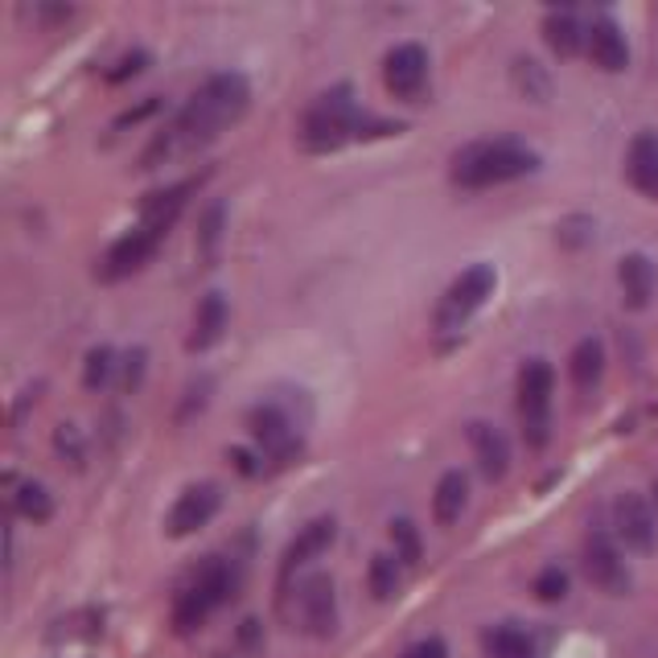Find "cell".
Returning <instances> with one entry per match:
<instances>
[{"label": "cell", "mask_w": 658, "mask_h": 658, "mask_svg": "<svg viewBox=\"0 0 658 658\" xmlns=\"http://www.w3.org/2000/svg\"><path fill=\"white\" fill-rule=\"evenodd\" d=\"M247 103H252V86H247V79H243L239 70L210 74L186 100V107L177 112V119L149 145V152L140 157V170H152L161 157H173V152L210 145V140L219 132H227L235 119H243Z\"/></svg>", "instance_id": "6da1fadb"}, {"label": "cell", "mask_w": 658, "mask_h": 658, "mask_svg": "<svg viewBox=\"0 0 658 658\" xmlns=\"http://www.w3.org/2000/svg\"><path fill=\"white\" fill-rule=\"evenodd\" d=\"M388 132H400V124L362 116L350 83H338L330 86L325 95H318L301 119V145L309 152H334L346 140H367V136H388Z\"/></svg>", "instance_id": "7a4b0ae2"}, {"label": "cell", "mask_w": 658, "mask_h": 658, "mask_svg": "<svg viewBox=\"0 0 658 658\" xmlns=\"http://www.w3.org/2000/svg\"><path fill=\"white\" fill-rule=\"evenodd\" d=\"M535 170H540V152L527 149L523 140H510V136L465 145V149L453 157V182L465 189L503 186V182L527 177V173H535Z\"/></svg>", "instance_id": "3957f363"}, {"label": "cell", "mask_w": 658, "mask_h": 658, "mask_svg": "<svg viewBox=\"0 0 658 658\" xmlns=\"http://www.w3.org/2000/svg\"><path fill=\"white\" fill-rule=\"evenodd\" d=\"M231 592H235V576L227 568V559L219 556L203 559V564L189 573L186 585L177 589V597H173V625H177L182 634L198 630Z\"/></svg>", "instance_id": "277c9868"}, {"label": "cell", "mask_w": 658, "mask_h": 658, "mask_svg": "<svg viewBox=\"0 0 658 658\" xmlns=\"http://www.w3.org/2000/svg\"><path fill=\"white\" fill-rule=\"evenodd\" d=\"M288 622L297 625L309 638H330L338 630V592H334V580L325 573H313L297 580L292 589V601H285Z\"/></svg>", "instance_id": "5b68a950"}, {"label": "cell", "mask_w": 658, "mask_h": 658, "mask_svg": "<svg viewBox=\"0 0 658 658\" xmlns=\"http://www.w3.org/2000/svg\"><path fill=\"white\" fill-rule=\"evenodd\" d=\"M494 285H498V272L489 268V264H473V268H465L453 285L445 288L437 313H432V325H437L440 334L461 330V325H465V321L486 304V297L494 292Z\"/></svg>", "instance_id": "8992f818"}, {"label": "cell", "mask_w": 658, "mask_h": 658, "mask_svg": "<svg viewBox=\"0 0 658 658\" xmlns=\"http://www.w3.org/2000/svg\"><path fill=\"white\" fill-rule=\"evenodd\" d=\"M552 388H556V374L552 367L535 358L519 371V416H523V437L531 449L547 445V428H552Z\"/></svg>", "instance_id": "52a82bcc"}, {"label": "cell", "mask_w": 658, "mask_h": 658, "mask_svg": "<svg viewBox=\"0 0 658 658\" xmlns=\"http://www.w3.org/2000/svg\"><path fill=\"white\" fill-rule=\"evenodd\" d=\"M247 428L259 440V449L272 457V465H288L292 457L301 453V428H297L292 412L276 395H268L264 404H255L247 412Z\"/></svg>", "instance_id": "ba28073f"}, {"label": "cell", "mask_w": 658, "mask_h": 658, "mask_svg": "<svg viewBox=\"0 0 658 658\" xmlns=\"http://www.w3.org/2000/svg\"><path fill=\"white\" fill-rule=\"evenodd\" d=\"M613 531H617V540L625 547H634V552H655L658 543V519H655V507L634 494V489H625L622 498L613 503Z\"/></svg>", "instance_id": "9c48e42d"}, {"label": "cell", "mask_w": 658, "mask_h": 658, "mask_svg": "<svg viewBox=\"0 0 658 658\" xmlns=\"http://www.w3.org/2000/svg\"><path fill=\"white\" fill-rule=\"evenodd\" d=\"M585 576L609 597H625L630 592V568H625L622 552L613 547L605 531H592L585 540Z\"/></svg>", "instance_id": "30bf717a"}, {"label": "cell", "mask_w": 658, "mask_h": 658, "mask_svg": "<svg viewBox=\"0 0 658 658\" xmlns=\"http://www.w3.org/2000/svg\"><path fill=\"white\" fill-rule=\"evenodd\" d=\"M157 243H161V239L149 235L145 227H132L128 235L116 239V243L107 247V255H103L100 268H95V276H100L103 285H116V280H124V276H132V272H140L152 259Z\"/></svg>", "instance_id": "8fae6325"}, {"label": "cell", "mask_w": 658, "mask_h": 658, "mask_svg": "<svg viewBox=\"0 0 658 658\" xmlns=\"http://www.w3.org/2000/svg\"><path fill=\"white\" fill-rule=\"evenodd\" d=\"M383 79L388 91L400 100H420L424 83H428V54L416 42H400L395 50L383 58Z\"/></svg>", "instance_id": "7c38bea8"}, {"label": "cell", "mask_w": 658, "mask_h": 658, "mask_svg": "<svg viewBox=\"0 0 658 658\" xmlns=\"http://www.w3.org/2000/svg\"><path fill=\"white\" fill-rule=\"evenodd\" d=\"M203 186V177H186V182H177V186H165V189H152L149 198L140 203V222L136 227H145L149 235L165 239L170 235V227L177 222V215L186 210L189 194Z\"/></svg>", "instance_id": "4fadbf2b"}, {"label": "cell", "mask_w": 658, "mask_h": 658, "mask_svg": "<svg viewBox=\"0 0 658 658\" xmlns=\"http://www.w3.org/2000/svg\"><path fill=\"white\" fill-rule=\"evenodd\" d=\"M219 503H222L219 486H210V482H203V486H189L186 494L173 503L165 531H170L173 540H186V535H194L198 527H206L210 519H215Z\"/></svg>", "instance_id": "5bb4252c"}, {"label": "cell", "mask_w": 658, "mask_h": 658, "mask_svg": "<svg viewBox=\"0 0 658 658\" xmlns=\"http://www.w3.org/2000/svg\"><path fill=\"white\" fill-rule=\"evenodd\" d=\"M465 437H470V449H473V457H477V470L486 473L489 482H503L507 470H510L507 437L486 420H473L470 428H465Z\"/></svg>", "instance_id": "9a60e30c"}, {"label": "cell", "mask_w": 658, "mask_h": 658, "mask_svg": "<svg viewBox=\"0 0 658 658\" xmlns=\"http://www.w3.org/2000/svg\"><path fill=\"white\" fill-rule=\"evenodd\" d=\"M589 54H592V62H597L601 70H609V74L625 70V62H630V46H625V34L617 30V21H613V18L592 21Z\"/></svg>", "instance_id": "2e32d148"}, {"label": "cell", "mask_w": 658, "mask_h": 658, "mask_svg": "<svg viewBox=\"0 0 658 658\" xmlns=\"http://www.w3.org/2000/svg\"><path fill=\"white\" fill-rule=\"evenodd\" d=\"M334 535H338V527H334V519H313L309 527H301V535L288 543L285 547V564H280V573L292 576L301 564H309V559H318L330 543H334Z\"/></svg>", "instance_id": "e0dca14e"}, {"label": "cell", "mask_w": 658, "mask_h": 658, "mask_svg": "<svg viewBox=\"0 0 658 658\" xmlns=\"http://www.w3.org/2000/svg\"><path fill=\"white\" fill-rule=\"evenodd\" d=\"M617 280H622L625 304H630V309H646L658 288V272L642 252H630L622 259V268H617Z\"/></svg>", "instance_id": "ac0fdd59"}, {"label": "cell", "mask_w": 658, "mask_h": 658, "mask_svg": "<svg viewBox=\"0 0 658 658\" xmlns=\"http://www.w3.org/2000/svg\"><path fill=\"white\" fill-rule=\"evenodd\" d=\"M222 330H227V301H222V292H206L203 301H198V313H194V330H189V350H210L215 342L222 338Z\"/></svg>", "instance_id": "d6986e66"}, {"label": "cell", "mask_w": 658, "mask_h": 658, "mask_svg": "<svg viewBox=\"0 0 658 658\" xmlns=\"http://www.w3.org/2000/svg\"><path fill=\"white\" fill-rule=\"evenodd\" d=\"M625 170H630V182H634L642 194L658 198V136L642 132L638 140L630 145V161H625Z\"/></svg>", "instance_id": "ffe728a7"}, {"label": "cell", "mask_w": 658, "mask_h": 658, "mask_svg": "<svg viewBox=\"0 0 658 658\" xmlns=\"http://www.w3.org/2000/svg\"><path fill=\"white\" fill-rule=\"evenodd\" d=\"M465 503H470V482H465L461 470H449L437 482V494H432V519H437L440 527H453L457 519H461Z\"/></svg>", "instance_id": "44dd1931"}, {"label": "cell", "mask_w": 658, "mask_h": 658, "mask_svg": "<svg viewBox=\"0 0 658 658\" xmlns=\"http://www.w3.org/2000/svg\"><path fill=\"white\" fill-rule=\"evenodd\" d=\"M543 37H547V46H552L559 58H573V54L585 46V30H580L573 9H552L547 21H543Z\"/></svg>", "instance_id": "7402d4cb"}, {"label": "cell", "mask_w": 658, "mask_h": 658, "mask_svg": "<svg viewBox=\"0 0 658 658\" xmlns=\"http://www.w3.org/2000/svg\"><path fill=\"white\" fill-rule=\"evenodd\" d=\"M601 371H605V346H601L597 338L576 342L573 358H568V374H573L576 388L592 391L597 388V379H601Z\"/></svg>", "instance_id": "603a6c76"}, {"label": "cell", "mask_w": 658, "mask_h": 658, "mask_svg": "<svg viewBox=\"0 0 658 658\" xmlns=\"http://www.w3.org/2000/svg\"><path fill=\"white\" fill-rule=\"evenodd\" d=\"M482 646H486V658H535V642L519 625H494L486 630Z\"/></svg>", "instance_id": "cb8c5ba5"}, {"label": "cell", "mask_w": 658, "mask_h": 658, "mask_svg": "<svg viewBox=\"0 0 658 658\" xmlns=\"http://www.w3.org/2000/svg\"><path fill=\"white\" fill-rule=\"evenodd\" d=\"M222 219H227V206L215 198L203 210V222H198V255H203V264H215V252H219L222 239Z\"/></svg>", "instance_id": "d4e9b609"}, {"label": "cell", "mask_w": 658, "mask_h": 658, "mask_svg": "<svg viewBox=\"0 0 658 658\" xmlns=\"http://www.w3.org/2000/svg\"><path fill=\"white\" fill-rule=\"evenodd\" d=\"M515 86L535 103H543L552 95V79H547V70L535 58H515Z\"/></svg>", "instance_id": "484cf974"}, {"label": "cell", "mask_w": 658, "mask_h": 658, "mask_svg": "<svg viewBox=\"0 0 658 658\" xmlns=\"http://www.w3.org/2000/svg\"><path fill=\"white\" fill-rule=\"evenodd\" d=\"M13 507H18V515H25L30 523H46L54 515L50 494H46V486H37V482H21L18 494H13Z\"/></svg>", "instance_id": "4316f807"}, {"label": "cell", "mask_w": 658, "mask_h": 658, "mask_svg": "<svg viewBox=\"0 0 658 658\" xmlns=\"http://www.w3.org/2000/svg\"><path fill=\"white\" fill-rule=\"evenodd\" d=\"M367 585H371V592L379 601L395 597V589H400V564H395V556H374L371 573H367Z\"/></svg>", "instance_id": "83f0119b"}, {"label": "cell", "mask_w": 658, "mask_h": 658, "mask_svg": "<svg viewBox=\"0 0 658 658\" xmlns=\"http://www.w3.org/2000/svg\"><path fill=\"white\" fill-rule=\"evenodd\" d=\"M112 367H116V355H112V346H95V350L86 355V367H83L86 391H100L103 383L112 379Z\"/></svg>", "instance_id": "f1b7e54d"}, {"label": "cell", "mask_w": 658, "mask_h": 658, "mask_svg": "<svg viewBox=\"0 0 658 658\" xmlns=\"http://www.w3.org/2000/svg\"><path fill=\"white\" fill-rule=\"evenodd\" d=\"M391 540H395V559H404V564L420 559V535H416V527L407 523V519L391 523Z\"/></svg>", "instance_id": "f546056e"}, {"label": "cell", "mask_w": 658, "mask_h": 658, "mask_svg": "<svg viewBox=\"0 0 658 658\" xmlns=\"http://www.w3.org/2000/svg\"><path fill=\"white\" fill-rule=\"evenodd\" d=\"M564 592H568V576H564V568H543L540 576H535V597L540 601H564Z\"/></svg>", "instance_id": "4dcf8cb0"}, {"label": "cell", "mask_w": 658, "mask_h": 658, "mask_svg": "<svg viewBox=\"0 0 658 658\" xmlns=\"http://www.w3.org/2000/svg\"><path fill=\"white\" fill-rule=\"evenodd\" d=\"M54 445H58V453L67 457L70 465H74V470H79V465H83V437H79V428H74V424H58V432H54Z\"/></svg>", "instance_id": "1f68e13d"}, {"label": "cell", "mask_w": 658, "mask_h": 658, "mask_svg": "<svg viewBox=\"0 0 658 658\" xmlns=\"http://www.w3.org/2000/svg\"><path fill=\"white\" fill-rule=\"evenodd\" d=\"M556 239L564 243V247H585L592 239V219H585V215H573V219H564L556 227Z\"/></svg>", "instance_id": "d6a6232c"}, {"label": "cell", "mask_w": 658, "mask_h": 658, "mask_svg": "<svg viewBox=\"0 0 658 658\" xmlns=\"http://www.w3.org/2000/svg\"><path fill=\"white\" fill-rule=\"evenodd\" d=\"M145 62H149V54H145V50L124 54L116 67L107 70V83H124V79H132V74H140V70H145Z\"/></svg>", "instance_id": "836d02e7"}, {"label": "cell", "mask_w": 658, "mask_h": 658, "mask_svg": "<svg viewBox=\"0 0 658 658\" xmlns=\"http://www.w3.org/2000/svg\"><path fill=\"white\" fill-rule=\"evenodd\" d=\"M157 107H161V103H157V95H149V100H145V103H136V107H128L124 116H116V124H112V128H116V132H119V128H128V124H140V119L152 116Z\"/></svg>", "instance_id": "e575fe53"}, {"label": "cell", "mask_w": 658, "mask_h": 658, "mask_svg": "<svg viewBox=\"0 0 658 658\" xmlns=\"http://www.w3.org/2000/svg\"><path fill=\"white\" fill-rule=\"evenodd\" d=\"M140 374H145V350L136 346V350H128V358H124V388L128 391L140 388Z\"/></svg>", "instance_id": "d590c367"}, {"label": "cell", "mask_w": 658, "mask_h": 658, "mask_svg": "<svg viewBox=\"0 0 658 658\" xmlns=\"http://www.w3.org/2000/svg\"><path fill=\"white\" fill-rule=\"evenodd\" d=\"M404 658H449V650H445V642L440 638H424V642H416V646H407Z\"/></svg>", "instance_id": "8d00e7d4"}, {"label": "cell", "mask_w": 658, "mask_h": 658, "mask_svg": "<svg viewBox=\"0 0 658 658\" xmlns=\"http://www.w3.org/2000/svg\"><path fill=\"white\" fill-rule=\"evenodd\" d=\"M231 461L239 465V473H247V477H255V473H264V465H255L252 453H243V449H231Z\"/></svg>", "instance_id": "74e56055"}, {"label": "cell", "mask_w": 658, "mask_h": 658, "mask_svg": "<svg viewBox=\"0 0 658 658\" xmlns=\"http://www.w3.org/2000/svg\"><path fill=\"white\" fill-rule=\"evenodd\" d=\"M655 494H658V489H655Z\"/></svg>", "instance_id": "f35d334b"}]
</instances>
